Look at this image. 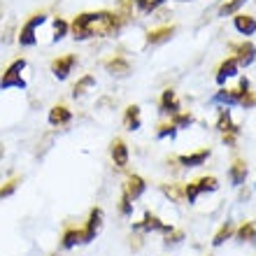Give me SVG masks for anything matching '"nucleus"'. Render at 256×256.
I'll list each match as a JSON object with an SVG mask.
<instances>
[{
	"instance_id": "obj_36",
	"label": "nucleus",
	"mask_w": 256,
	"mask_h": 256,
	"mask_svg": "<svg viewBox=\"0 0 256 256\" xmlns=\"http://www.w3.org/2000/svg\"><path fill=\"white\" fill-rule=\"evenodd\" d=\"M182 238H184V233H182V230L172 228V230H170V233H168V236H166V244H170V242L175 244V242H180Z\"/></svg>"
},
{
	"instance_id": "obj_13",
	"label": "nucleus",
	"mask_w": 256,
	"mask_h": 256,
	"mask_svg": "<svg viewBox=\"0 0 256 256\" xmlns=\"http://www.w3.org/2000/svg\"><path fill=\"white\" fill-rule=\"evenodd\" d=\"M216 130H219L222 135L224 133H238L240 135V126L233 124L228 108H219V114H216Z\"/></svg>"
},
{
	"instance_id": "obj_27",
	"label": "nucleus",
	"mask_w": 256,
	"mask_h": 256,
	"mask_svg": "<svg viewBox=\"0 0 256 256\" xmlns=\"http://www.w3.org/2000/svg\"><path fill=\"white\" fill-rule=\"evenodd\" d=\"M236 233H238V240H242V242H256V224L244 222Z\"/></svg>"
},
{
	"instance_id": "obj_28",
	"label": "nucleus",
	"mask_w": 256,
	"mask_h": 256,
	"mask_svg": "<svg viewBox=\"0 0 256 256\" xmlns=\"http://www.w3.org/2000/svg\"><path fill=\"white\" fill-rule=\"evenodd\" d=\"M170 124L180 130V128H189L194 124V114L191 112H177V114L170 116Z\"/></svg>"
},
{
	"instance_id": "obj_38",
	"label": "nucleus",
	"mask_w": 256,
	"mask_h": 256,
	"mask_svg": "<svg viewBox=\"0 0 256 256\" xmlns=\"http://www.w3.org/2000/svg\"><path fill=\"white\" fill-rule=\"evenodd\" d=\"M238 91H240V94H250V91H252V82L247 80V77H240V84H238Z\"/></svg>"
},
{
	"instance_id": "obj_29",
	"label": "nucleus",
	"mask_w": 256,
	"mask_h": 256,
	"mask_svg": "<svg viewBox=\"0 0 256 256\" xmlns=\"http://www.w3.org/2000/svg\"><path fill=\"white\" fill-rule=\"evenodd\" d=\"M247 0H226L222 7H219V16H230V14H238L240 7L244 5Z\"/></svg>"
},
{
	"instance_id": "obj_21",
	"label": "nucleus",
	"mask_w": 256,
	"mask_h": 256,
	"mask_svg": "<svg viewBox=\"0 0 256 256\" xmlns=\"http://www.w3.org/2000/svg\"><path fill=\"white\" fill-rule=\"evenodd\" d=\"M244 94H240L238 88H219L214 96V102H224L226 108L228 105H240V98H242Z\"/></svg>"
},
{
	"instance_id": "obj_32",
	"label": "nucleus",
	"mask_w": 256,
	"mask_h": 256,
	"mask_svg": "<svg viewBox=\"0 0 256 256\" xmlns=\"http://www.w3.org/2000/svg\"><path fill=\"white\" fill-rule=\"evenodd\" d=\"M156 135H158V140H166V138H175L177 135V128L172 126V124H161L158 126V130H156Z\"/></svg>"
},
{
	"instance_id": "obj_10",
	"label": "nucleus",
	"mask_w": 256,
	"mask_h": 256,
	"mask_svg": "<svg viewBox=\"0 0 256 256\" xmlns=\"http://www.w3.org/2000/svg\"><path fill=\"white\" fill-rule=\"evenodd\" d=\"M47 122H49V126H54V128L68 126V124L72 122V112H70L66 105H54V108L49 110Z\"/></svg>"
},
{
	"instance_id": "obj_37",
	"label": "nucleus",
	"mask_w": 256,
	"mask_h": 256,
	"mask_svg": "<svg viewBox=\"0 0 256 256\" xmlns=\"http://www.w3.org/2000/svg\"><path fill=\"white\" fill-rule=\"evenodd\" d=\"M222 140L226 147H236V142H238V133H224L222 135Z\"/></svg>"
},
{
	"instance_id": "obj_3",
	"label": "nucleus",
	"mask_w": 256,
	"mask_h": 256,
	"mask_svg": "<svg viewBox=\"0 0 256 256\" xmlns=\"http://www.w3.org/2000/svg\"><path fill=\"white\" fill-rule=\"evenodd\" d=\"M44 21H47V14L38 12L21 26L19 35H16V42H19L21 47H35V44H38V28H40Z\"/></svg>"
},
{
	"instance_id": "obj_41",
	"label": "nucleus",
	"mask_w": 256,
	"mask_h": 256,
	"mask_svg": "<svg viewBox=\"0 0 256 256\" xmlns=\"http://www.w3.org/2000/svg\"><path fill=\"white\" fill-rule=\"evenodd\" d=\"M180 2H186V0H180Z\"/></svg>"
},
{
	"instance_id": "obj_35",
	"label": "nucleus",
	"mask_w": 256,
	"mask_h": 256,
	"mask_svg": "<svg viewBox=\"0 0 256 256\" xmlns=\"http://www.w3.org/2000/svg\"><path fill=\"white\" fill-rule=\"evenodd\" d=\"M254 105H256V94H254V91H250V94H244L242 98H240V108L252 110Z\"/></svg>"
},
{
	"instance_id": "obj_40",
	"label": "nucleus",
	"mask_w": 256,
	"mask_h": 256,
	"mask_svg": "<svg viewBox=\"0 0 256 256\" xmlns=\"http://www.w3.org/2000/svg\"><path fill=\"white\" fill-rule=\"evenodd\" d=\"M0 14H2V7H0ZM0 19H2V16H0Z\"/></svg>"
},
{
	"instance_id": "obj_2",
	"label": "nucleus",
	"mask_w": 256,
	"mask_h": 256,
	"mask_svg": "<svg viewBox=\"0 0 256 256\" xmlns=\"http://www.w3.org/2000/svg\"><path fill=\"white\" fill-rule=\"evenodd\" d=\"M28 61L26 58H16L7 66V70L0 77V88L7 91V88H26V80H24V70H26Z\"/></svg>"
},
{
	"instance_id": "obj_22",
	"label": "nucleus",
	"mask_w": 256,
	"mask_h": 256,
	"mask_svg": "<svg viewBox=\"0 0 256 256\" xmlns=\"http://www.w3.org/2000/svg\"><path fill=\"white\" fill-rule=\"evenodd\" d=\"M161 191H163V196H166V198H170L172 202H182L184 200V184H180V182L163 184Z\"/></svg>"
},
{
	"instance_id": "obj_34",
	"label": "nucleus",
	"mask_w": 256,
	"mask_h": 256,
	"mask_svg": "<svg viewBox=\"0 0 256 256\" xmlns=\"http://www.w3.org/2000/svg\"><path fill=\"white\" fill-rule=\"evenodd\" d=\"M119 212H122L124 216H130L133 214V200L128 198L126 194H122V202H119Z\"/></svg>"
},
{
	"instance_id": "obj_24",
	"label": "nucleus",
	"mask_w": 256,
	"mask_h": 256,
	"mask_svg": "<svg viewBox=\"0 0 256 256\" xmlns=\"http://www.w3.org/2000/svg\"><path fill=\"white\" fill-rule=\"evenodd\" d=\"M91 86H96V77L94 74H84V77L72 86V98H82Z\"/></svg>"
},
{
	"instance_id": "obj_19",
	"label": "nucleus",
	"mask_w": 256,
	"mask_h": 256,
	"mask_svg": "<svg viewBox=\"0 0 256 256\" xmlns=\"http://www.w3.org/2000/svg\"><path fill=\"white\" fill-rule=\"evenodd\" d=\"M105 70H108L110 74H119V77H124V74L130 72V63H128L124 56H112V58L105 61Z\"/></svg>"
},
{
	"instance_id": "obj_31",
	"label": "nucleus",
	"mask_w": 256,
	"mask_h": 256,
	"mask_svg": "<svg viewBox=\"0 0 256 256\" xmlns=\"http://www.w3.org/2000/svg\"><path fill=\"white\" fill-rule=\"evenodd\" d=\"M19 180H10V182H5V184H0V200L2 198H10V196L14 194V191L19 189Z\"/></svg>"
},
{
	"instance_id": "obj_7",
	"label": "nucleus",
	"mask_w": 256,
	"mask_h": 256,
	"mask_svg": "<svg viewBox=\"0 0 256 256\" xmlns=\"http://www.w3.org/2000/svg\"><path fill=\"white\" fill-rule=\"evenodd\" d=\"M77 66V56L74 54H68V56H61V58H54L52 61V74H54L56 80H68L70 72H72V68Z\"/></svg>"
},
{
	"instance_id": "obj_8",
	"label": "nucleus",
	"mask_w": 256,
	"mask_h": 256,
	"mask_svg": "<svg viewBox=\"0 0 256 256\" xmlns=\"http://www.w3.org/2000/svg\"><path fill=\"white\" fill-rule=\"evenodd\" d=\"M102 228V210L100 208H91L88 212V219H86V226H84V244L96 240L98 230Z\"/></svg>"
},
{
	"instance_id": "obj_26",
	"label": "nucleus",
	"mask_w": 256,
	"mask_h": 256,
	"mask_svg": "<svg viewBox=\"0 0 256 256\" xmlns=\"http://www.w3.org/2000/svg\"><path fill=\"white\" fill-rule=\"evenodd\" d=\"M233 233H236V226H233V222H226L222 228L214 233V238H212V244H214V247H219V244L226 242V240H228Z\"/></svg>"
},
{
	"instance_id": "obj_42",
	"label": "nucleus",
	"mask_w": 256,
	"mask_h": 256,
	"mask_svg": "<svg viewBox=\"0 0 256 256\" xmlns=\"http://www.w3.org/2000/svg\"><path fill=\"white\" fill-rule=\"evenodd\" d=\"M52 256H58V254H52Z\"/></svg>"
},
{
	"instance_id": "obj_12",
	"label": "nucleus",
	"mask_w": 256,
	"mask_h": 256,
	"mask_svg": "<svg viewBox=\"0 0 256 256\" xmlns=\"http://www.w3.org/2000/svg\"><path fill=\"white\" fill-rule=\"evenodd\" d=\"M144 189H147V184H144V180H142L140 175H128L126 184H124V194H126L130 200H138V198L144 194Z\"/></svg>"
},
{
	"instance_id": "obj_18",
	"label": "nucleus",
	"mask_w": 256,
	"mask_h": 256,
	"mask_svg": "<svg viewBox=\"0 0 256 256\" xmlns=\"http://www.w3.org/2000/svg\"><path fill=\"white\" fill-rule=\"evenodd\" d=\"M233 24H236V30L240 35H247V38H250V35L256 33V19H254V16H250V14H240V12H238Z\"/></svg>"
},
{
	"instance_id": "obj_4",
	"label": "nucleus",
	"mask_w": 256,
	"mask_h": 256,
	"mask_svg": "<svg viewBox=\"0 0 256 256\" xmlns=\"http://www.w3.org/2000/svg\"><path fill=\"white\" fill-rule=\"evenodd\" d=\"M230 49H233V58L238 61V66L240 68H250L252 63L256 61V47L254 42H240V44H230Z\"/></svg>"
},
{
	"instance_id": "obj_30",
	"label": "nucleus",
	"mask_w": 256,
	"mask_h": 256,
	"mask_svg": "<svg viewBox=\"0 0 256 256\" xmlns=\"http://www.w3.org/2000/svg\"><path fill=\"white\" fill-rule=\"evenodd\" d=\"M166 0H135V7H138V12L140 14H149L154 12L158 5H163Z\"/></svg>"
},
{
	"instance_id": "obj_39",
	"label": "nucleus",
	"mask_w": 256,
	"mask_h": 256,
	"mask_svg": "<svg viewBox=\"0 0 256 256\" xmlns=\"http://www.w3.org/2000/svg\"><path fill=\"white\" fill-rule=\"evenodd\" d=\"M133 5H135V0H119V7H122L124 14H130V12H133Z\"/></svg>"
},
{
	"instance_id": "obj_11",
	"label": "nucleus",
	"mask_w": 256,
	"mask_h": 256,
	"mask_svg": "<svg viewBox=\"0 0 256 256\" xmlns=\"http://www.w3.org/2000/svg\"><path fill=\"white\" fill-rule=\"evenodd\" d=\"M238 72H240V66H238V61L233 58V56H228L226 61H222V66L216 68V84H219V86H224V84H226V80L238 77Z\"/></svg>"
},
{
	"instance_id": "obj_6",
	"label": "nucleus",
	"mask_w": 256,
	"mask_h": 256,
	"mask_svg": "<svg viewBox=\"0 0 256 256\" xmlns=\"http://www.w3.org/2000/svg\"><path fill=\"white\" fill-rule=\"evenodd\" d=\"M110 156H112V163H114L119 170H124L128 166V158H130V152H128V144L122 138H114L110 142Z\"/></svg>"
},
{
	"instance_id": "obj_16",
	"label": "nucleus",
	"mask_w": 256,
	"mask_h": 256,
	"mask_svg": "<svg viewBox=\"0 0 256 256\" xmlns=\"http://www.w3.org/2000/svg\"><path fill=\"white\" fill-rule=\"evenodd\" d=\"M77 244H84V228H66L61 236L63 250H72Z\"/></svg>"
},
{
	"instance_id": "obj_25",
	"label": "nucleus",
	"mask_w": 256,
	"mask_h": 256,
	"mask_svg": "<svg viewBox=\"0 0 256 256\" xmlns=\"http://www.w3.org/2000/svg\"><path fill=\"white\" fill-rule=\"evenodd\" d=\"M196 186H198L200 194H214V191L219 189V180L212 175H205V177H200V180H196Z\"/></svg>"
},
{
	"instance_id": "obj_20",
	"label": "nucleus",
	"mask_w": 256,
	"mask_h": 256,
	"mask_svg": "<svg viewBox=\"0 0 256 256\" xmlns=\"http://www.w3.org/2000/svg\"><path fill=\"white\" fill-rule=\"evenodd\" d=\"M124 126L128 130H140L142 116H140V108L138 105H128L126 108V112H124Z\"/></svg>"
},
{
	"instance_id": "obj_15",
	"label": "nucleus",
	"mask_w": 256,
	"mask_h": 256,
	"mask_svg": "<svg viewBox=\"0 0 256 256\" xmlns=\"http://www.w3.org/2000/svg\"><path fill=\"white\" fill-rule=\"evenodd\" d=\"M247 163L242 161V158H236L233 161V166L228 168V180L233 182V186H242L244 180H247Z\"/></svg>"
},
{
	"instance_id": "obj_14",
	"label": "nucleus",
	"mask_w": 256,
	"mask_h": 256,
	"mask_svg": "<svg viewBox=\"0 0 256 256\" xmlns=\"http://www.w3.org/2000/svg\"><path fill=\"white\" fill-rule=\"evenodd\" d=\"M210 149H200V152H194V154H182L177 156V163H182L184 168H198L210 158Z\"/></svg>"
},
{
	"instance_id": "obj_17",
	"label": "nucleus",
	"mask_w": 256,
	"mask_h": 256,
	"mask_svg": "<svg viewBox=\"0 0 256 256\" xmlns=\"http://www.w3.org/2000/svg\"><path fill=\"white\" fill-rule=\"evenodd\" d=\"M175 33V26H161V28H154V30H149L147 33V44L156 47V44H163V42H168Z\"/></svg>"
},
{
	"instance_id": "obj_33",
	"label": "nucleus",
	"mask_w": 256,
	"mask_h": 256,
	"mask_svg": "<svg viewBox=\"0 0 256 256\" xmlns=\"http://www.w3.org/2000/svg\"><path fill=\"white\" fill-rule=\"evenodd\" d=\"M198 196H200V191H198V186H196V182H191V184H184V200L196 202V200H198Z\"/></svg>"
},
{
	"instance_id": "obj_9",
	"label": "nucleus",
	"mask_w": 256,
	"mask_h": 256,
	"mask_svg": "<svg viewBox=\"0 0 256 256\" xmlns=\"http://www.w3.org/2000/svg\"><path fill=\"white\" fill-rule=\"evenodd\" d=\"M158 112L161 114H177V112H182V105H180V100H177V94L172 91V88H166L161 94V100H158Z\"/></svg>"
},
{
	"instance_id": "obj_1",
	"label": "nucleus",
	"mask_w": 256,
	"mask_h": 256,
	"mask_svg": "<svg viewBox=\"0 0 256 256\" xmlns=\"http://www.w3.org/2000/svg\"><path fill=\"white\" fill-rule=\"evenodd\" d=\"M122 28V19L119 14L114 12H84L77 14L70 24V33H72L74 40H91V38H110V35H116Z\"/></svg>"
},
{
	"instance_id": "obj_5",
	"label": "nucleus",
	"mask_w": 256,
	"mask_h": 256,
	"mask_svg": "<svg viewBox=\"0 0 256 256\" xmlns=\"http://www.w3.org/2000/svg\"><path fill=\"white\" fill-rule=\"evenodd\" d=\"M135 228H138V230H144V233H152V230H156V233H163V236H168L170 230H172V226L163 224L161 219L154 214V212H144L142 222L135 224Z\"/></svg>"
},
{
	"instance_id": "obj_23",
	"label": "nucleus",
	"mask_w": 256,
	"mask_h": 256,
	"mask_svg": "<svg viewBox=\"0 0 256 256\" xmlns=\"http://www.w3.org/2000/svg\"><path fill=\"white\" fill-rule=\"evenodd\" d=\"M52 28H54V33H52V42H61L63 38L70 33V24H68L66 19H61V16H56V19L52 21Z\"/></svg>"
}]
</instances>
